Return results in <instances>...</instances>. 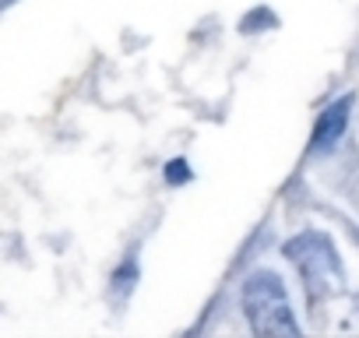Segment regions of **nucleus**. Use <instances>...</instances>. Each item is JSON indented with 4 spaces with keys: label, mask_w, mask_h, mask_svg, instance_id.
<instances>
[{
    "label": "nucleus",
    "mask_w": 359,
    "mask_h": 338,
    "mask_svg": "<svg viewBox=\"0 0 359 338\" xmlns=\"http://www.w3.org/2000/svg\"><path fill=\"white\" fill-rule=\"evenodd\" d=\"M243 313L254 334L261 338H282L299 334V324L292 317L285 285L275 271H254L243 285Z\"/></svg>",
    "instance_id": "f257e3e1"
},
{
    "label": "nucleus",
    "mask_w": 359,
    "mask_h": 338,
    "mask_svg": "<svg viewBox=\"0 0 359 338\" xmlns=\"http://www.w3.org/2000/svg\"><path fill=\"white\" fill-rule=\"evenodd\" d=\"M282 250L299 268L303 285H306V299L320 303L327 292H334V285H338V254H334V247L324 233H303V236L289 240Z\"/></svg>",
    "instance_id": "f03ea898"
},
{
    "label": "nucleus",
    "mask_w": 359,
    "mask_h": 338,
    "mask_svg": "<svg viewBox=\"0 0 359 338\" xmlns=\"http://www.w3.org/2000/svg\"><path fill=\"white\" fill-rule=\"evenodd\" d=\"M348 113H352V95L331 102V106L317 116L313 134H310V151H313V155H327V151L341 141V134H345V127H348Z\"/></svg>",
    "instance_id": "7ed1b4c3"
},
{
    "label": "nucleus",
    "mask_w": 359,
    "mask_h": 338,
    "mask_svg": "<svg viewBox=\"0 0 359 338\" xmlns=\"http://www.w3.org/2000/svg\"><path fill=\"white\" fill-rule=\"evenodd\" d=\"M187 177H191V169H187V162H184V158H176V162H169V165H165V180L184 184Z\"/></svg>",
    "instance_id": "20e7f679"
}]
</instances>
